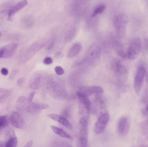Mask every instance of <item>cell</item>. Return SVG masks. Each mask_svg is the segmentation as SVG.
I'll return each instance as SVG.
<instances>
[{"label":"cell","mask_w":148,"mask_h":147,"mask_svg":"<svg viewBox=\"0 0 148 147\" xmlns=\"http://www.w3.org/2000/svg\"><path fill=\"white\" fill-rule=\"evenodd\" d=\"M47 91L49 95L55 99L64 100L67 97L68 94L64 84L62 81L49 79L47 82Z\"/></svg>","instance_id":"obj_1"},{"label":"cell","mask_w":148,"mask_h":147,"mask_svg":"<svg viewBox=\"0 0 148 147\" xmlns=\"http://www.w3.org/2000/svg\"><path fill=\"white\" fill-rule=\"evenodd\" d=\"M101 48L99 45L97 44L91 45L82 62L91 67L98 65L101 61Z\"/></svg>","instance_id":"obj_2"},{"label":"cell","mask_w":148,"mask_h":147,"mask_svg":"<svg viewBox=\"0 0 148 147\" xmlns=\"http://www.w3.org/2000/svg\"><path fill=\"white\" fill-rule=\"evenodd\" d=\"M79 123V135L77 140L76 147H87L88 137V117H82Z\"/></svg>","instance_id":"obj_3"},{"label":"cell","mask_w":148,"mask_h":147,"mask_svg":"<svg viewBox=\"0 0 148 147\" xmlns=\"http://www.w3.org/2000/svg\"><path fill=\"white\" fill-rule=\"evenodd\" d=\"M128 22V18L126 14H120L115 17L114 20V26L116 35L119 38H122L125 36Z\"/></svg>","instance_id":"obj_4"},{"label":"cell","mask_w":148,"mask_h":147,"mask_svg":"<svg viewBox=\"0 0 148 147\" xmlns=\"http://www.w3.org/2000/svg\"><path fill=\"white\" fill-rule=\"evenodd\" d=\"M43 46V44L39 42H35L28 47L23 48L21 51L20 60L21 63L27 62L32 58Z\"/></svg>","instance_id":"obj_5"},{"label":"cell","mask_w":148,"mask_h":147,"mask_svg":"<svg viewBox=\"0 0 148 147\" xmlns=\"http://www.w3.org/2000/svg\"><path fill=\"white\" fill-rule=\"evenodd\" d=\"M76 95L79 101V112L83 116L88 117L90 114L91 106L88 96L81 91H77Z\"/></svg>","instance_id":"obj_6"},{"label":"cell","mask_w":148,"mask_h":147,"mask_svg":"<svg viewBox=\"0 0 148 147\" xmlns=\"http://www.w3.org/2000/svg\"><path fill=\"white\" fill-rule=\"evenodd\" d=\"M47 79V73L40 71L35 72L29 79V87L34 90L40 89L45 84Z\"/></svg>","instance_id":"obj_7"},{"label":"cell","mask_w":148,"mask_h":147,"mask_svg":"<svg viewBox=\"0 0 148 147\" xmlns=\"http://www.w3.org/2000/svg\"><path fill=\"white\" fill-rule=\"evenodd\" d=\"M141 49L142 41L140 39L135 38L130 44L126 54V57L130 60H135L139 57Z\"/></svg>","instance_id":"obj_8"},{"label":"cell","mask_w":148,"mask_h":147,"mask_svg":"<svg viewBox=\"0 0 148 147\" xmlns=\"http://www.w3.org/2000/svg\"><path fill=\"white\" fill-rule=\"evenodd\" d=\"M109 120V114L107 111H104L100 114L94 126L95 133L97 134H100L102 133L106 128Z\"/></svg>","instance_id":"obj_9"},{"label":"cell","mask_w":148,"mask_h":147,"mask_svg":"<svg viewBox=\"0 0 148 147\" xmlns=\"http://www.w3.org/2000/svg\"><path fill=\"white\" fill-rule=\"evenodd\" d=\"M145 74L146 70L145 68L143 66H139L136 73L134 83V88L137 94L140 92L144 82Z\"/></svg>","instance_id":"obj_10"},{"label":"cell","mask_w":148,"mask_h":147,"mask_svg":"<svg viewBox=\"0 0 148 147\" xmlns=\"http://www.w3.org/2000/svg\"><path fill=\"white\" fill-rule=\"evenodd\" d=\"M10 122L12 126L16 128L22 129L25 127V121L23 118L18 112L16 111H14L11 114Z\"/></svg>","instance_id":"obj_11"},{"label":"cell","mask_w":148,"mask_h":147,"mask_svg":"<svg viewBox=\"0 0 148 147\" xmlns=\"http://www.w3.org/2000/svg\"><path fill=\"white\" fill-rule=\"evenodd\" d=\"M130 128V123L127 117H123L120 119L117 125V131L120 135H126L128 133Z\"/></svg>","instance_id":"obj_12"},{"label":"cell","mask_w":148,"mask_h":147,"mask_svg":"<svg viewBox=\"0 0 148 147\" xmlns=\"http://www.w3.org/2000/svg\"><path fill=\"white\" fill-rule=\"evenodd\" d=\"M18 45L16 43H11L1 48L2 58H9L13 57L16 51Z\"/></svg>","instance_id":"obj_13"},{"label":"cell","mask_w":148,"mask_h":147,"mask_svg":"<svg viewBox=\"0 0 148 147\" xmlns=\"http://www.w3.org/2000/svg\"><path fill=\"white\" fill-rule=\"evenodd\" d=\"M49 108V105L47 104L42 103L33 102L30 104L27 107V111L29 113L34 114L40 112L42 110L47 109Z\"/></svg>","instance_id":"obj_14"},{"label":"cell","mask_w":148,"mask_h":147,"mask_svg":"<svg viewBox=\"0 0 148 147\" xmlns=\"http://www.w3.org/2000/svg\"><path fill=\"white\" fill-rule=\"evenodd\" d=\"M47 117L50 119L56 121L63 126H65L68 129L70 130H72L73 129V125L71 124V123L67 118L62 116V115H60L56 114H49L47 115Z\"/></svg>","instance_id":"obj_15"},{"label":"cell","mask_w":148,"mask_h":147,"mask_svg":"<svg viewBox=\"0 0 148 147\" xmlns=\"http://www.w3.org/2000/svg\"><path fill=\"white\" fill-rule=\"evenodd\" d=\"M94 113L98 114V115L106 111L105 110L106 104L101 95L96 96L94 103Z\"/></svg>","instance_id":"obj_16"},{"label":"cell","mask_w":148,"mask_h":147,"mask_svg":"<svg viewBox=\"0 0 148 147\" xmlns=\"http://www.w3.org/2000/svg\"><path fill=\"white\" fill-rule=\"evenodd\" d=\"M34 18L31 15L23 16L20 21V26L23 29H27L32 28L34 25Z\"/></svg>","instance_id":"obj_17"},{"label":"cell","mask_w":148,"mask_h":147,"mask_svg":"<svg viewBox=\"0 0 148 147\" xmlns=\"http://www.w3.org/2000/svg\"><path fill=\"white\" fill-rule=\"evenodd\" d=\"M27 4V1L24 0V1H21L12 6L10 8L8 12V20H10L13 15L24 8Z\"/></svg>","instance_id":"obj_18"},{"label":"cell","mask_w":148,"mask_h":147,"mask_svg":"<svg viewBox=\"0 0 148 147\" xmlns=\"http://www.w3.org/2000/svg\"><path fill=\"white\" fill-rule=\"evenodd\" d=\"M80 91L85 93L88 96L93 95H95L96 96L101 95L103 93V88L101 86L96 85L84 88Z\"/></svg>","instance_id":"obj_19"},{"label":"cell","mask_w":148,"mask_h":147,"mask_svg":"<svg viewBox=\"0 0 148 147\" xmlns=\"http://www.w3.org/2000/svg\"><path fill=\"white\" fill-rule=\"evenodd\" d=\"M53 132L57 135L62 138H66L67 139H71L72 137L70 135L68 134L65 130L62 129L54 126H51L50 127Z\"/></svg>","instance_id":"obj_20"},{"label":"cell","mask_w":148,"mask_h":147,"mask_svg":"<svg viewBox=\"0 0 148 147\" xmlns=\"http://www.w3.org/2000/svg\"><path fill=\"white\" fill-rule=\"evenodd\" d=\"M82 45L80 43H76L71 47L69 51L68 56L69 58H72L76 57L82 50Z\"/></svg>","instance_id":"obj_21"},{"label":"cell","mask_w":148,"mask_h":147,"mask_svg":"<svg viewBox=\"0 0 148 147\" xmlns=\"http://www.w3.org/2000/svg\"><path fill=\"white\" fill-rule=\"evenodd\" d=\"M113 68L116 74L118 75H123L126 72V70L123 65L119 61L114 62L113 64Z\"/></svg>","instance_id":"obj_22"},{"label":"cell","mask_w":148,"mask_h":147,"mask_svg":"<svg viewBox=\"0 0 148 147\" xmlns=\"http://www.w3.org/2000/svg\"><path fill=\"white\" fill-rule=\"evenodd\" d=\"M27 102V100L25 97L23 96L19 97L16 102V108L18 110H23L25 108Z\"/></svg>","instance_id":"obj_23"},{"label":"cell","mask_w":148,"mask_h":147,"mask_svg":"<svg viewBox=\"0 0 148 147\" xmlns=\"http://www.w3.org/2000/svg\"><path fill=\"white\" fill-rule=\"evenodd\" d=\"M53 147H73L69 142L61 140H56L53 143Z\"/></svg>","instance_id":"obj_24"},{"label":"cell","mask_w":148,"mask_h":147,"mask_svg":"<svg viewBox=\"0 0 148 147\" xmlns=\"http://www.w3.org/2000/svg\"><path fill=\"white\" fill-rule=\"evenodd\" d=\"M10 95V91L0 88V104L3 102Z\"/></svg>","instance_id":"obj_25"},{"label":"cell","mask_w":148,"mask_h":147,"mask_svg":"<svg viewBox=\"0 0 148 147\" xmlns=\"http://www.w3.org/2000/svg\"><path fill=\"white\" fill-rule=\"evenodd\" d=\"M105 9H106V6L105 5H103V4L98 5L93 11L91 16L92 17H94L98 15V14H101L105 10Z\"/></svg>","instance_id":"obj_26"},{"label":"cell","mask_w":148,"mask_h":147,"mask_svg":"<svg viewBox=\"0 0 148 147\" xmlns=\"http://www.w3.org/2000/svg\"><path fill=\"white\" fill-rule=\"evenodd\" d=\"M18 140L17 137L14 136L7 140L5 147H16Z\"/></svg>","instance_id":"obj_27"},{"label":"cell","mask_w":148,"mask_h":147,"mask_svg":"<svg viewBox=\"0 0 148 147\" xmlns=\"http://www.w3.org/2000/svg\"><path fill=\"white\" fill-rule=\"evenodd\" d=\"M8 118L7 116L0 115V130L5 127L8 124Z\"/></svg>","instance_id":"obj_28"},{"label":"cell","mask_w":148,"mask_h":147,"mask_svg":"<svg viewBox=\"0 0 148 147\" xmlns=\"http://www.w3.org/2000/svg\"><path fill=\"white\" fill-rule=\"evenodd\" d=\"M61 114L62 116L67 119L69 118L71 115V108L70 106H68L64 107L61 111Z\"/></svg>","instance_id":"obj_29"},{"label":"cell","mask_w":148,"mask_h":147,"mask_svg":"<svg viewBox=\"0 0 148 147\" xmlns=\"http://www.w3.org/2000/svg\"><path fill=\"white\" fill-rule=\"evenodd\" d=\"M76 32V31L75 28H73V29L69 30V32L67 33L66 36V41L69 42V41L73 40L74 38H75Z\"/></svg>","instance_id":"obj_30"},{"label":"cell","mask_w":148,"mask_h":147,"mask_svg":"<svg viewBox=\"0 0 148 147\" xmlns=\"http://www.w3.org/2000/svg\"><path fill=\"white\" fill-rule=\"evenodd\" d=\"M8 15V12L6 10H2L0 11V26L2 25L4 20Z\"/></svg>","instance_id":"obj_31"},{"label":"cell","mask_w":148,"mask_h":147,"mask_svg":"<svg viewBox=\"0 0 148 147\" xmlns=\"http://www.w3.org/2000/svg\"><path fill=\"white\" fill-rule=\"evenodd\" d=\"M56 73L58 76H61L64 73V70L63 68L60 66H57L55 69Z\"/></svg>","instance_id":"obj_32"},{"label":"cell","mask_w":148,"mask_h":147,"mask_svg":"<svg viewBox=\"0 0 148 147\" xmlns=\"http://www.w3.org/2000/svg\"><path fill=\"white\" fill-rule=\"evenodd\" d=\"M15 135V133L14 130L12 129H10L8 131V133H7V135H6V138L7 140H8L10 138H12V137H14Z\"/></svg>","instance_id":"obj_33"},{"label":"cell","mask_w":148,"mask_h":147,"mask_svg":"<svg viewBox=\"0 0 148 147\" xmlns=\"http://www.w3.org/2000/svg\"><path fill=\"white\" fill-rule=\"evenodd\" d=\"M53 59L50 57H47L44 59L43 61V63L46 65L51 64L53 63Z\"/></svg>","instance_id":"obj_34"},{"label":"cell","mask_w":148,"mask_h":147,"mask_svg":"<svg viewBox=\"0 0 148 147\" xmlns=\"http://www.w3.org/2000/svg\"><path fill=\"white\" fill-rule=\"evenodd\" d=\"M36 92L35 91H32L31 93L29 94L28 98L27 101L29 103H31L32 101H33V99H34V97L35 95Z\"/></svg>","instance_id":"obj_35"},{"label":"cell","mask_w":148,"mask_h":147,"mask_svg":"<svg viewBox=\"0 0 148 147\" xmlns=\"http://www.w3.org/2000/svg\"><path fill=\"white\" fill-rule=\"evenodd\" d=\"M1 72L2 75H3V76H6L8 74V70L7 68L3 67V68L1 69Z\"/></svg>","instance_id":"obj_36"},{"label":"cell","mask_w":148,"mask_h":147,"mask_svg":"<svg viewBox=\"0 0 148 147\" xmlns=\"http://www.w3.org/2000/svg\"><path fill=\"white\" fill-rule=\"evenodd\" d=\"M142 101L144 102H147L148 101V89L146 90L143 98H142Z\"/></svg>","instance_id":"obj_37"},{"label":"cell","mask_w":148,"mask_h":147,"mask_svg":"<svg viewBox=\"0 0 148 147\" xmlns=\"http://www.w3.org/2000/svg\"><path fill=\"white\" fill-rule=\"evenodd\" d=\"M17 74V70H15L13 71L12 72H11L9 78L10 79H14V78L16 76V74Z\"/></svg>","instance_id":"obj_38"},{"label":"cell","mask_w":148,"mask_h":147,"mask_svg":"<svg viewBox=\"0 0 148 147\" xmlns=\"http://www.w3.org/2000/svg\"><path fill=\"white\" fill-rule=\"evenodd\" d=\"M24 81V78L23 77H21L20 78H19V79L17 80V84L19 85H21L23 83V82Z\"/></svg>","instance_id":"obj_39"},{"label":"cell","mask_w":148,"mask_h":147,"mask_svg":"<svg viewBox=\"0 0 148 147\" xmlns=\"http://www.w3.org/2000/svg\"><path fill=\"white\" fill-rule=\"evenodd\" d=\"M33 144V140H30V141L28 142L27 144L25 145L23 147H32Z\"/></svg>","instance_id":"obj_40"},{"label":"cell","mask_w":148,"mask_h":147,"mask_svg":"<svg viewBox=\"0 0 148 147\" xmlns=\"http://www.w3.org/2000/svg\"><path fill=\"white\" fill-rule=\"evenodd\" d=\"M4 143L2 141H0V147H4Z\"/></svg>","instance_id":"obj_41"},{"label":"cell","mask_w":148,"mask_h":147,"mask_svg":"<svg viewBox=\"0 0 148 147\" xmlns=\"http://www.w3.org/2000/svg\"><path fill=\"white\" fill-rule=\"evenodd\" d=\"M2 58L1 54V48H0V59Z\"/></svg>","instance_id":"obj_42"},{"label":"cell","mask_w":148,"mask_h":147,"mask_svg":"<svg viewBox=\"0 0 148 147\" xmlns=\"http://www.w3.org/2000/svg\"><path fill=\"white\" fill-rule=\"evenodd\" d=\"M2 35V33H1V31H0V38H1V36Z\"/></svg>","instance_id":"obj_43"},{"label":"cell","mask_w":148,"mask_h":147,"mask_svg":"<svg viewBox=\"0 0 148 147\" xmlns=\"http://www.w3.org/2000/svg\"><path fill=\"white\" fill-rule=\"evenodd\" d=\"M147 110H148V105L147 107Z\"/></svg>","instance_id":"obj_44"},{"label":"cell","mask_w":148,"mask_h":147,"mask_svg":"<svg viewBox=\"0 0 148 147\" xmlns=\"http://www.w3.org/2000/svg\"></svg>","instance_id":"obj_45"}]
</instances>
